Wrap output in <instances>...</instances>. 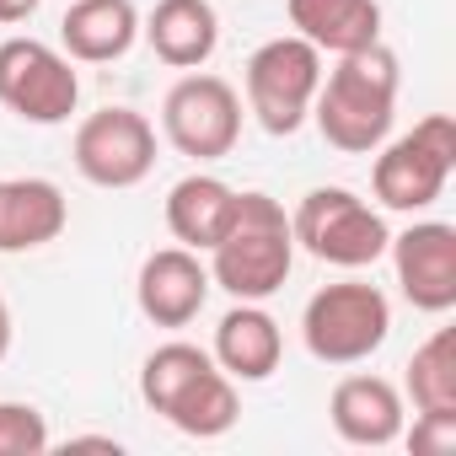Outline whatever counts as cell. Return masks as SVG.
I'll list each match as a JSON object with an SVG mask.
<instances>
[{
  "instance_id": "obj_1",
  "label": "cell",
  "mask_w": 456,
  "mask_h": 456,
  "mask_svg": "<svg viewBox=\"0 0 456 456\" xmlns=\"http://www.w3.org/2000/svg\"><path fill=\"white\" fill-rule=\"evenodd\" d=\"M338 65L322 76L317 97H312V118L322 129V140L344 156H365L376 145H387L392 134V113H397V54L387 44L354 49V54H333Z\"/></svg>"
},
{
  "instance_id": "obj_2",
  "label": "cell",
  "mask_w": 456,
  "mask_h": 456,
  "mask_svg": "<svg viewBox=\"0 0 456 456\" xmlns=\"http://www.w3.org/2000/svg\"><path fill=\"white\" fill-rule=\"evenodd\" d=\"M296 269V232L280 199L269 193H237L232 225L209 248V285H220L237 301H269L285 290Z\"/></svg>"
},
{
  "instance_id": "obj_3",
  "label": "cell",
  "mask_w": 456,
  "mask_h": 456,
  "mask_svg": "<svg viewBox=\"0 0 456 456\" xmlns=\"http://www.w3.org/2000/svg\"><path fill=\"white\" fill-rule=\"evenodd\" d=\"M387 333H392V306L365 280L322 285L301 312V338L322 365H360L387 344Z\"/></svg>"
},
{
  "instance_id": "obj_4",
  "label": "cell",
  "mask_w": 456,
  "mask_h": 456,
  "mask_svg": "<svg viewBox=\"0 0 456 456\" xmlns=\"http://www.w3.org/2000/svg\"><path fill=\"white\" fill-rule=\"evenodd\" d=\"M376 151H381L376 167H370L376 199L387 209H397V215H419L451 183V167H456V124L445 113H429L408 134H397L392 145H376Z\"/></svg>"
},
{
  "instance_id": "obj_5",
  "label": "cell",
  "mask_w": 456,
  "mask_h": 456,
  "mask_svg": "<svg viewBox=\"0 0 456 456\" xmlns=\"http://www.w3.org/2000/svg\"><path fill=\"white\" fill-rule=\"evenodd\" d=\"M290 232H296V248H306L312 258H322L333 269H365L392 242L381 209H370L349 188H312L301 199V209L290 215Z\"/></svg>"
},
{
  "instance_id": "obj_6",
  "label": "cell",
  "mask_w": 456,
  "mask_h": 456,
  "mask_svg": "<svg viewBox=\"0 0 456 456\" xmlns=\"http://www.w3.org/2000/svg\"><path fill=\"white\" fill-rule=\"evenodd\" d=\"M317 86H322V54L296 33L258 44L248 60V108L269 134H296L312 118Z\"/></svg>"
},
{
  "instance_id": "obj_7",
  "label": "cell",
  "mask_w": 456,
  "mask_h": 456,
  "mask_svg": "<svg viewBox=\"0 0 456 456\" xmlns=\"http://www.w3.org/2000/svg\"><path fill=\"white\" fill-rule=\"evenodd\" d=\"M0 102L28 124H65L81 102L70 54L38 38H6L0 44Z\"/></svg>"
},
{
  "instance_id": "obj_8",
  "label": "cell",
  "mask_w": 456,
  "mask_h": 456,
  "mask_svg": "<svg viewBox=\"0 0 456 456\" xmlns=\"http://www.w3.org/2000/svg\"><path fill=\"white\" fill-rule=\"evenodd\" d=\"M161 129L183 156L220 161L242 134V97L220 76H183L161 102Z\"/></svg>"
},
{
  "instance_id": "obj_9",
  "label": "cell",
  "mask_w": 456,
  "mask_h": 456,
  "mask_svg": "<svg viewBox=\"0 0 456 456\" xmlns=\"http://www.w3.org/2000/svg\"><path fill=\"white\" fill-rule=\"evenodd\" d=\"M76 172L97 188H134L156 167V129L134 108H102L76 129Z\"/></svg>"
},
{
  "instance_id": "obj_10",
  "label": "cell",
  "mask_w": 456,
  "mask_h": 456,
  "mask_svg": "<svg viewBox=\"0 0 456 456\" xmlns=\"http://www.w3.org/2000/svg\"><path fill=\"white\" fill-rule=\"evenodd\" d=\"M392 248V269L403 296L419 312H451L456 306V225L445 220H419L403 237L387 242Z\"/></svg>"
},
{
  "instance_id": "obj_11",
  "label": "cell",
  "mask_w": 456,
  "mask_h": 456,
  "mask_svg": "<svg viewBox=\"0 0 456 456\" xmlns=\"http://www.w3.org/2000/svg\"><path fill=\"white\" fill-rule=\"evenodd\" d=\"M134 301L156 328H188L209 301V269L193 248H161L140 264Z\"/></svg>"
},
{
  "instance_id": "obj_12",
  "label": "cell",
  "mask_w": 456,
  "mask_h": 456,
  "mask_svg": "<svg viewBox=\"0 0 456 456\" xmlns=\"http://www.w3.org/2000/svg\"><path fill=\"white\" fill-rule=\"evenodd\" d=\"M70 220L60 183L49 177H0V253L49 248Z\"/></svg>"
},
{
  "instance_id": "obj_13",
  "label": "cell",
  "mask_w": 456,
  "mask_h": 456,
  "mask_svg": "<svg viewBox=\"0 0 456 456\" xmlns=\"http://www.w3.org/2000/svg\"><path fill=\"white\" fill-rule=\"evenodd\" d=\"M280 354H285V333L258 301H237L225 312L215 328V349H209V360L232 381H269L280 370Z\"/></svg>"
},
{
  "instance_id": "obj_14",
  "label": "cell",
  "mask_w": 456,
  "mask_h": 456,
  "mask_svg": "<svg viewBox=\"0 0 456 456\" xmlns=\"http://www.w3.org/2000/svg\"><path fill=\"white\" fill-rule=\"evenodd\" d=\"M151 54L172 70H199L220 44V17L209 0H156L151 17L140 22Z\"/></svg>"
},
{
  "instance_id": "obj_15",
  "label": "cell",
  "mask_w": 456,
  "mask_h": 456,
  "mask_svg": "<svg viewBox=\"0 0 456 456\" xmlns=\"http://www.w3.org/2000/svg\"><path fill=\"white\" fill-rule=\"evenodd\" d=\"M328 413H333V429L349 445L381 451V445H392L403 435V397H397V387L387 376H344L333 387Z\"/></svg>"
},
{
  "instance_id": "obj_16",
  "label": "cell",
  "mask_w": 456,
  "mask_h": 456,
  "mask_svg": "<svg viewBox=\"0 0 456 456\" xmlns=\"http://www.w3.org/2000/svg\"><path fill=\"white\" fill-rule=\"evenodd\" d=\"M140 38V6L134 0H76L60 17V44L81 65L124 60Z\"/></svg>"
},
{
  "instance_id": "obj_17",
  "label": "cell",
  "mask_w": 456,
  "mask_h": 456,
  "mask_svg": "<svg viewBox=\"0 0 456 456\" xmlns=\"http://www.w3.org/2000/svg\"><path fill=\"white\" fill-rule=\"evenodd\" d=\"M232 209H237V188L232 183H220L215 172H188L167 193V232L183 248L209 253L225 237V225H232Z\"/></svg>"
},
{
  "instance_id": "obj_18",
  "label": "cell",
  "mask_w": 456,
  "mask_h": 456,
  "mask_svg": "<svg viewBox=\"0 0 456 456\" xmlns=\"http://www.w3.org/2000/svg\"><path fill=\"white\" fill-rule=\"evenodd\" d=\"M290 28L317 54H354L381 44V6L376 0H290Z\"/></svg>"
},
{
  "instance_id": "obj_19",
  "label": "cell",
  "mask_w": 456,
  "mask_h": 456,
  "mask_svg": "<svg viewBox=\"0 0 456 456\" xmlns=\"http://www.w3.org/2000/svg\"><path fill=\"white\" fill-rule=\"evenodd\" d=\"M237 381L225 376L220 365H209V370H199L167 408H161V419L172 424V429H183V435H193V440H215V435H225L237 424Z\"/></svg>"
},
{
  "instance_id": "obj_20",
  "label": "cell",
  "mask_w": 456,
  "mask_h": 456,
  "mask_svg": "<svg viewBox=\"0 0 456 456\" xmlns=\"http://www.w3.org/2000/svg\"><path fill=\"white\" fill-rule=\"evenodd\" d=\"M408 397L419 413L456 419V328H435L408 360Z\"/></svg>"
},
{
  "instance_id": "obj_21",
  "label": "cell",
  "mask_w": 456,
  "mask_h": 456,
  "mask_svg": "<svg viewBox=\"0 0 456 456\" xmlns=\"http://www.w3.org/2000/svg\"><path fill=\"white\" fill-rule=\"evenodd\" d=\"M209 365H215V360H209L199 344H183V338H177V344H161V349H151V354H145L140 397L161 413V408H167V403H172V397L199 376V370H209Z\"/></svg>"
},
{
  "instance_id": "obj_22",
  "label": "cell",
  "mask_w": 456,
  "mask_h": 456,
  "mask_svg": "<svg viewBox=\"0 0 456 456\" xmlns=\"http://www.w3.org/2000/svg\"><path fill=\"white\" fill-rule=\"evenodd\" d=\"M49 419L33 403H0V456H44Z\"/></svg>"
},
{
  "instance_id": "obj_23",
  "label": "cell",
  "mask_w": 456,
  "mask_h": 456,
  "mask_svg": "<svg viewBox=\"0 0 456 456\" xmlns=\"http://www.w3.org/2000/svg\"><path fill=\"white\" fill-rule=\"evenodd\" d=\"M408 451H413V456H440V451H456V419L419 413V419H413V429H408Z\"/></svg>"
},
{
  "instance_id": "obj_24",
  "label": "cell",
  "mask_w": 456,
  "mask_h": 456,
  "mask_svg": "<svg viewBox=\"0 0 456 456\" xmlns=\"http://www.w3.org/2000/svg\"><path fill=\"white\" fill-rule=\"evenodd\" d=\"M38 12V0H0V22H28Z\"/></svg>"
},
{
  "instance_id": "obj_25",
  "label": "cell",
  "mask_w": 456,
  "mask_h": 456,
  "mask_svg": "<svg viewBox=\"0 0 456 456\" xmlns=\"http://www.w3.org/2000/svg\"><path fill=\"white\" fill-rule=\"evenodd\" d=\"M12 354V306H6V296H0V360Z\"/></svg>"
}]
</instances>
